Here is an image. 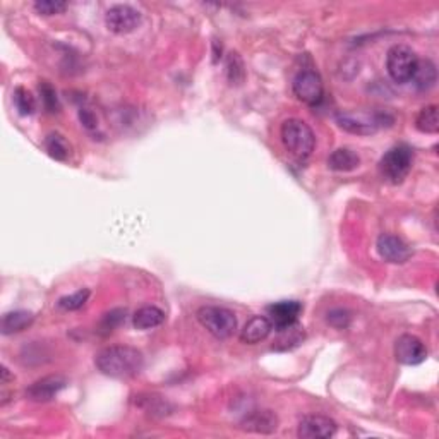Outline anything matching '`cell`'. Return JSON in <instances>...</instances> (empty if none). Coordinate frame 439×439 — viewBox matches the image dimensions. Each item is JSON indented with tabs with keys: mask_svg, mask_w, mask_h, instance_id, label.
Listing matches in <instances>:
<instances>
[{
	"mask_svg": "<svg viewBox=\"0 0 439 439\" xmlns=\"http://www.w3.org/2000/svg\"><path fill=\"white\" fill-rule=\"evenodd\" d=\"M277 332H278V340L275 349L278 350H288L292 349V347H297L299 344H302L304 337H306V334H304V329L297 323L287 326V328L277 329Z\"/></svg>",
	"mask_w": 439,
	"mask_h": 439,
	"instance_id": "22",
	"label": "cell"
},
{
	"mask_svg": "<svg viewBox=\"0 0 439 439\" xmlns=\"http://www.w3.org/2000/svg\"><path fill=\"white\" fill-rule=\"evenodd\" d=\"M282 143L292 157L306 160L316 148V136L312 129L300 119H288L280 129Z\"/></svg>",
	"mask_w": 439,
	"mask_h": 439,
	"instance_id": "2",
	"label": "cell"
},
{
	"mask_svg": "<svg viewBox=\"0 0 439 439\" xmlns=\"http://www.w3.org/2000/svg\"><path fill=\"white\" fill-rule=\"evenodd\" d=\"M165 321V312L157 306H144L137 309L136 314L132 316L134 328L146 332V329H153L160 326Z\"/></svg>",
	"mask_w": 439,
	"mask_h": 439,
	"instance_id": "17",
	"label": "cell"
},
{
	"mask_svg": "<svg viewBox=\"0 0 439 439\" xmlns=\"http://www.w3.org/2000/svg\"><path fill=\"white\" fill-rule=\"evenodd\" d=\"M65 386H67V379L64 376L50 374L33 383L26 390V396L29 400L43 403V401H50L55 398L58 393L64 390Z\"/></svg>",
	"mask_w": 439,
	"mask_h": 439,
	"instance_id": "12",
	"label": "cell"
},
{
	"mask_svg": "<svg viewBox=\"0 0 439 439\" xmlns=\"http://www.w3.org/2000/svg\"><path fill=\"white\" fill-rule=\"evenodd\" d=\"M125 309H114V311L107 312L105 316L102 317L98 326V332L102 334H110L114 329L119 328L120 324L125 323Z\"/></svg>",
	"mask_w": 439,
	"mask_h": 439,
	"instance_id": "25",
	"label": "cell"
},
{
	"mask_svg": "<svg viewBox=\"0 0 439 439\" xmlns=\"http://www.w3.org/2000/svg\"><path fill=\"white\" fill-rule=\"evenodd\" d=\"M242 429L258 434H273L278 429V417L271 411H254L240 422Z\"/></svg>",
	"mask_w": 439,
	"mask_h": 439,
	"instance_id": "14",
	"label": "cell"
},
{
	"mask_svg": "<svg viewBox=\"0 0 439 439\" xmlns=\"http://www.w3.org/2000/svg\"><path fill=\"white\" fill-rule=\"evenodd\" d=\"M90 294L91 292L88 290V288H83V290L74 292V294H70V295L60 297L57 306L60 309H64V311H78V309H81L88 302Z\"/></svg>",
	"mask_w": 439,
	"mask_h": 439,
	"instance_id": "24",
	"label": "cell"
},
{
	"mask_svg": "<svg viewBox=\"0 0 439 439\" xmlns=\"http://www.w3.org/2000/svg\"><path fill=\"white\" fill-rule=\"evenodd\" d=\"M292 88H294V95L297 98L300 102L307 103V105H317L324 96L323 79H321L316 70H300L294 78Z\"/></svg>",
	"mask_w": 439,
	"mask_h": 439,
	"instance_id": "7",
	"label": "cell"
},
{
	"mask_svg": "<svg viewBox=\"0 0 439 439\" xmlns=\"http://www.w3.org/2000/svg\"><path fill=\"white\" fill-rule=\"evenodd\" d=\"M395 357L403 366H419L428 359V349L416 334H401L395 344Z\"/></svg>",
	"mask_w": 439,
	"mask_h": 439,
	"instance_id": "9",
	"label": "cell"
},
{
	"mask_svg": "<svg viewBox=\"0 0 439 439\" xmlns=\"http://www.w3.org/2000/svg\"><path fill=\"white\" fill-rule=\"evenodd\" d=\"M227 73L228 79L232 85H240L242 79H244V64H242L240 57L237 53H230L228 62H227Z\"/></svg>",
	"mask_w": 439,
	"mask_h": 439,
	"instance_id": "27",
	"label": "cell"
},
{
	"mask_svg": "<svg viewBox=\"0 0 439 439\" xmlns=\"http://www.w3.org/2000/svg\"><path fill=\"white\" fill-rule=\"evenodd\" d=\"M359 165H361V158L349 148L334 149L328 158V166L334 172H352Z\"/></svg>",
	"mask_w": 439,
	"mask_h": 439,
	"instance_id": "16",
	"label": "cell"
},
{
	"mask_svg": "<svg viewBox=\"0 0 439 439\" xmlns=\"http://www.w3.org/2000/svg\"><path fill=\"white\" fill-rule=\"evenodd\" d=\"M417 64H419V58H417L416 52L411 47H407V45H395V47L388 50V74L398 85H405V83L412 81Z\"/></svg>",
	"mask_w": 439,
	"mask_h": 439,
	"instance_id": "5",
	"label": "cell"
},
{
	"mask_svg": "<svg viewBox=\"0 0 439 439\" xmlns=\"http://www.w3.org/2000/svg\"><path fill=\"white\" fill-rule=\"evenodd\" d=\"M413 163V152L407 144L393 146L379 160V174L383 181L398 186L411 174Z\"/></svg>",
	"mask_w": 439,
	"mask_h": 439,
	"instance_id": "3",
	"label": "cell"
},
{
	"mask_svg": "<svg viewBox=\"0 0 439 439\" xmlns=\"http://www.w3.org/2000/svg\"><path fill=\"white\" fill-rule=\"evenodd\" d=\"M96 367L102 374L115 379L134 378L144 366L143 352L129 345L107 347L95 359Z\"/></svg>",
	"mask_w": 439,
	"mask_h": 439,
	"instance_id": "1",
	"label": "cell"
},
{
	"mask_svg": "<svg viewBox=\"0 0 439 439\" xmlns=\"http://www.w3.org/2000/svg\"><path fill=\"white\" fill-rule=\"evenodd\" d=\"M378 254L386 263H393V265H403L412 256V250L405 244L400 237L391 236V233H383L379 236L378 244H376Z\"/></svg>",
	"mask_w": 439,
	"mask_h": 439,
	"instance_id": "11",
	"label": "cell"
},
{
	"mask_svg": "<svg viewBox=\"0 0 439 439\" xmlns=\"http://www.w3.org/2000/svg\"><path fill=\"white\" fill-rule=\"evenodd\" d=\"M412 81L419 91H429L430 88L436 86V81H438L436 65H434L429 58H425V60H419Z\"/></svg>",
	"mask_w": 439,
	"mask_h": 439,
	"instance_id": "19",
	"label": "cell"
},
{
	"mask_svg": "<svg viewBox=\"0 0 439 439\" xmlns=\"http://www.w3.org/2000/svg\"><path fill=\"white\" fill-rule=\"evenodd\" d=\"M40 95H41V102H43L45 110L50 112V114H55V112L60 110V105H58V98H57V91L50 83L41 81L40 83Z\"/></svg>",
	"mask_w": 439,
	"mask_h": 439,
	"instance_id": "26",
	"label": "cell"
},
{
	"mask_svg": "<svg viewBox=\"0 0 439 439\" xmlns=\"http://www.w3.org/2000/svg\"><path fill=\"white\" fill-rule=\"evenodd\" d=\"M300 312H302V304L299 300H280L268 307V316H270L268 319L271 321L275 329H282L295 324Z\"/></svg>",
	"mask_w": 439,
	"mask_h": 439,
	"instance_id": "13",
	"label": "cell"
},
{
	"mask_svg": "<svg viewBox=\"0 0 439 439\" xmlns=\"http://www.w3.org/2000/svg\"><path fill=\"white\" fill-rule=\"evenodd\" d=\"M45 149L53 160L57 162H65L70 154V144L67 143V139L62 134L58 132H50L45 137Z\"/></svg>",
	"mask_w": 439,
	"mask_h": 439,
	"instance_id": "20",
	"label": "cell"
},
{
	"mask_svg": "<svg viewBox=\"0 0 439 439\" xmlns=\"http://www.w3.org/2000/svg\"><path fill=\"white\" fill-rule=\"evenodd\" d=\"M79 119L88 131H96L98 129V120H96V115L93 114V110L88 107L79 108Z\"/></svg>",
	"mask_w": 439,
	"mask_h": 439,
	"instance_id": "30",
	"label": "cell"
},
{
	"mask_svg": "<svg viewBox=\"0 0 439 439\" xmlns=\"http://www.w3.org/2000/svg\"><path fill=\"white\" fill-rule=\"evenodd\" d=\"M199 324L218 340H227L237 329V317L227 307L203 306L196 312Z\"/></svg>",
	"mask_w": 439,
	"mask_h": 439,
	"instance_id": "4",
	"label": "cell"
},
{
	"mask_svg": "<svg viewBox=\"0 0 439 439\" xmlns=\"http://www.w3.org/2000/svg\"><path fill=\"white\" fill-rule=\"evenodd\" d=\"M11 379V374H9V369L7 367H2V384H7Z\"/></svg>",
	"mask_w": 439,
	"mask_h": 439,
	"instance_id": "31",
	"label": "cell"
},
{
	"mask_svg": "<svg viewBox=\"0 0 439 439\" xmlns=\"http://www.w3.org/2000/svg\"><path fill=\"white\" fill-rule=\"evenodd\" d=\"M416 127L424 134L439 132V115L436 105L424 107L416 117Z\"/></svg>",
	"mask_w": 439,
	"mask_h": 439,
	"instance_id": "21",
	"label": "cell"
},
{
	"mask_svg": "<svg viewBox=\"0 0 439 439\" xmlns=\"http://www.w3.org/2000/svg\"><path fill=\"white\" fill-rule=\"evenodd\" d=\"M337 122L342 129L350 134H357V136H369L374 134L379 127L386 125L384 122H393V117L386 114H338Z\"/></svg>",
	"mask_w": 439,
	"mask_h": 439,
	"instance_id": "6",
	"label": "cell"
},
{
	"mask_svg": "<svg viewBox=\"0 0 439 439\" xmlns=\"http://www.w3.org/2000/svg\"><path fill=\"white\" fill-rule=\"evenodd\" d=\"M271 329H273V324L271 321L265 316H254L245 323L244 329L240 332V340L242 344L248 345H256L259 342L266 340L270 337Z\"/></svg>",
	"mask_w": 439,
	"mask_h": 439,
	"instance_id": "15",
	"label": "cell"
},
{
	"mask_svg": "<svg viewBox=\"0 0 439 439\" xmlns=\"http://www.w3.org/2000/svg\"><path fill=\"white\" fill-rule=\"evenodd\" d=\"M14 105H16V110H18L23 117L31 115L36 108L35 96L29 93L26 88H23V86L16 88V90H14Z\"/></svg>",
	"mask_w": 439,
	"mask_h": 439,
	"instance_id": "23",
	"label": "cell"
},
{
	"mask_svg": "<svg viewBox=\"0 0 439 439\" xmlns=\"http://www.w3.org/2000/svg\"><path fill=\"white\" fill-rule=\"evenodd\" d=\"M337 422L326 416H307L300 421L297 436L302 439H329L337 434Z\"/></svg>",
	"mask_w": 439,
	"mask_h": 439,
	"instance_id": "10",
	"label": "cell"
},
{
	"mask_svg": "<svg viewBox=\"0 0 439 439\" xmlns=\"http://www.w3.org/2000/svg\"><path fill=\"white\" fill-rule=\"evenodd\" d=\"M35 321V314L29 311H11L2 317V333L16 334L28 329Z\"/></svg>",
	"mask_w": 439,
	"mask_h": 439,
	"instance_id": "18",
	"label": "cell"
},
{
	"mask_svg": "<svg viewBox=\"0 0 439 439\" xmlns=\"http://www.w3.org/2000/svg\"><path fill=\"white\" fill-rule=\"evenodd\" d=\"M105 24L115 35H129L141 24V12L127 4H117L107 11Z\"/></svg>",
	"mask_w": 439,
	"mask_h": 439,
	"instance_id": "8",
	"label": "cell"
},
{
	"mask_svg": "<svg viewBox=\"0 0 439 439\" xmlns=\"http://www.w3.org/2000/svg\"><path fill=\"white\" fill-rule=\"evenodd\" d=\"M67 9V4L60 0H38L35 2V11L41 16H55Z\"/></svg>",
	"mask_w": 439,
	"mask_h": 439,
	"instance_id": "28",
	"label": "cell"
},
{
	"mask_svg": "<svg viewBox=\"0 0 439 439\" xmlns=\"http://www.w3.org/2000/svg\"><path fill=\"white\" fill-rule=\"evenodd\" d=\"M328 323L333 326V328L337 329H345L349 328L350 321H352V316H350V312L347 311V309H333V311L328 312Z\"/></svg>",
	"mask_w": 439,
	"mask_h": 439,
	"instance_id": "29",
	"label": "cell"
}]
</instances>
